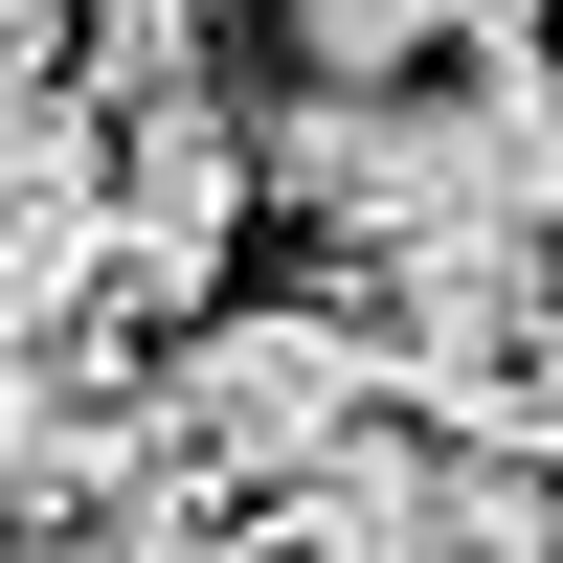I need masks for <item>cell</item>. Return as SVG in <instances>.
Here are the masks:
<instances>
[{"instance_id": "1", "label": "cell", "mask_w": 563, "mask_h": 563, "mask_svg": "<svg viewBox=\"0 0 563 563\" xmlns=\"http://www.w3.org/2000/svg\"><path fill=\"white\" fill-rule=\"evenodd\" d=\"M361 429H384V384H361L339 294H203L158 361H135V474H158L203 541H249L271 496H316Z\"/></svg>"}, {"instance_id": "2", "label": "cell", "mask_w": 563, "mask_h": 563, "mask_svg": "<svg viewBox=\"0 0 563 563\" xmlns=\"http://www.w3.org/2000/svg\"><path fill=\"white\" fill-rule=\"evenodd\" d=\"M429 68H541V0H294V90H429Z\"/></svg>"}, {"instance_id": "3", "label": "cell", "mask_w": 563, "mask_h": 563, "mask_svg": "<svg viewBox=\"0 0 563 563\" xmlns=\"http://www.w3.org/2000/svg\"><path fill=\"white\" fill-rule=\"evenodd\" d=\"M429 563H541V474H451V519H429Z\"/></svg>"}, {"instance_id": "4", "label": "cell", "mask_w": 563, "mask_h": 563, "mask_svg": "<svg viewBox=\"0 0 563 563\" xmlns=\"http://www.w3.org/2000/svg\"><path fill=\"white\" fill-rule=\"evenodd\" d=\"M68 90V0H0V113H45Z\"/></svg>"}, {"instance_id": "5", "label": "cell", "mask_w": 563, "mask_h": 563, "mask_svg": "<svg viewBox=\"0 0 563 563\" xmlns=\"http://www.w3.org/2000/svg\"><path fill=\"white\" fill-rule=\"evenodd\" d=\"M0 541H23V406H0Z\"/></svg>"}]
</instances>
